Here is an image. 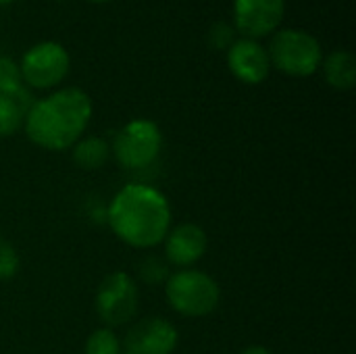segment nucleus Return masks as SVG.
<instances>
[{"label":"nucleus","instance_id":"nucleus-4","mask_svg":"<svg viewBox=\"0 0 356 354\" xmlns=\"http://www.w3.org/2000/svg\"><path fill=\"white\" fill-rule=\"evenodd\" d=\"M271 67L292 77H309L323 63L321 44L315 35L302 29H282L273 35L267 48Z\"/></svg>","mask_w":356,"mask_h":354},{"label":"nucleus","instance_id":"nucleus-12","mask_svg":"<svg viewBox=\"0 0 356 354\" xmlns=\"http://www.w3.org/2000/svg\"><path fill=\"white\" fill-rule=\"evenodd\" d=\"M325 79L336 90H353L356 83V61L355 54L348 50L332 52L323 63Z\"/></svg>","mask_w":356,"mask_h":354},{"label":"nucleus","instance_id":"nucleus-11","mask_svg":"<svg viewBox=\"0 0 356 354\" xmlns=\"http://www.w3.org/2000/svg\"><path fill=\"white\" fill-rule=\"evenodd\" d=\"M165 242V259L175 267H192L198 263L209 246L207 232L196 223H181L169 230Z\"/></svg>","mask_w":356,"mask_h":354},{"label":"nucleus","instance_id":"nucleus-13","mask_svg":"<svg viewBox=\"0 0 356 354\" xmlns=\"http://www.w3.org/2000/svg\"><path fill=\"white\" fill-rule=\"evenodd\" d=\"M71 148H73V163L83 171L100 169L111 156L108 142L104 138H98V136L79 138Z\"/></svg>","mask_w":356,"mask_h":354},{"label":"nucleus","instance_id":"nucleus-14","mask_svg":"<svg viewBox=\"0 0 356 354\" xmlns=\"http://www.w3.org/2000/svg\"><path fill=\"white\" fill-rule=\"evenodd\" d=\"M29 92L27 90H19L17 94L8 96V94H0V138L13 136L21 125L23 119L29 111Z\"/></svg>","mask_w":356,"mask_h":354},{"label":"nucleus","instance_id":"nucleus-19","mask_svg":"<svg viewBox=\"0 0 356 354\" xmlns=\"http://www.w3.org/2000/svg\"><path fill=\"white\" fill-rule=\"evenodd\" d=\"M240 354H273L269 348H265V346H248L246 351H242Z\"/></svg>","mask_w":356,"mask_h":354},{"label":"nucleus","instance_id":"nucleus-10","mask_svg":"<svg viewBox=\"0 0 356 354\" xmlns=\"http://www.w3.org/2000/svg\"><path fill=\"white\" fill-rule=\"evenodd\" d=\"M227 65L236 79L244 83H263L271 73V61L267 48L257 40L242 38L227 48Z\"/></svg>","mask_w":356,"mask_h":354},{"label":"nucleus","instance_id":"nucleus-15","mask_svg":"<svg viewBox=\"0 0 356 354\" xmlns=\"http://www.w3.org/2000/svg\"><path fill=\"white\" fill-rule=\"evenodd\" d=\"M83 354H121V340L113 330L100 328L86 340Z\"/></svg>","mask_w":356,"mask_h":354},{"label":"nucleus","instance_id":"nucleus-8","mask_svg":"<svg viewBox=\"0 0 356 354\" xmlns=\"http://www.w3.org/2000/svg\"><path fill=\"white\" fill-rule=\"evenodd\" d=\"M177 328L163 317L138 321L121 344V354H171L177 348Z\"/></svg>","mask_w":356,"mask_h":354},{"label":"nucleus","instance_id":"nucleus-20","mask_svg":"<svg viewBox=\"0 0 356 354\" xmlns=\"http://www.w3.org/2000/svg\"><path fill=\"white\" fill-rule=\"evenodd\" d=\"M90 2H108V0H90Z\"/></svg>","mask_w":356,"mask_h":354},{"label":"nucleus","instance_id":"nucleus-17","mask_svg":"<svg viewBox=\"0 0 356 354\" xmlns=\"http://www.w3.org/2000/svg\"><path fill=\"white\" fill-rule=\"evenodd\" d=\"M207 38H209V44L215 50H227L236 42V29L227 21H217L209 29V35Z\"/></svg>","mask_w":356,"mask_h":354},{"label":"nucleus","instance_id":"nucleus-5","mask_svg":"<svg viewBox=\"0 0 356 354\" xmlns=\"http://www.w3.org/2000/svg\"><path fill=\"white\" fill-rule=\"evenodd\" d=\"M163 148L161 127L150 119H134L125 123L115 140L111 152L125 169H144L156 161Z\"/></svg>","mask_w":356,"mask_h":354},{"label":"nucleus","instance_id":"nucleus-6","mask_svg":"<svg viewBox=\"0 0 356 354\" xmlns=\"http://www.w3.org/2000/svg\"><path fill=\"white\" fill-rule=\"evenodd\" d=\"M138 305L140 290L131 275L113 271L100 282L96 292V313L106 325L117 328L129 323L138 313Z\"/></svg>","mask_w":356,"mask_h":354},{"label":"nucleus","instance_id":"nucleus-7","mask_svg":"<svg viewBox=\"0 0 356 354\" xmlns=\"http://www.w3.org/2000/svg\"><path fill=\"white\" fill-rule=\"evenodd\" d=\"M71 67L69 52L58 42H40L31 46L19 65L21 77L35 90H50L58 86Z\"/></svg>","mask_w":356,"mask_h":354},{"label":"nucleus","instance_id":"nucleus-9","mask_svg":"<svg viewBox=\"0 0 356 354\" xmlns=\"http://www.w3.org/2000/svg\"><path fill=\"white\" fill-rule=\"evenodd\" d=\"M286 10V0H234V27L250 40L273 33Z\"/></svg>","mask_w":356,"mask_h":354},{"label":"nucleus","instance_id":"nucleus-21","mask_svg":"<svg viewBox=\"0 0 356 354\" xmlns=\"http://www.w3.org/2000/svg\"><path fill=\"white\" fill-rule=\"evenodd\" d=\"M6 2H13V0H0V4H6Z\"/></svg>","mask_w":356,"mask_h":354},{"label":"nucleus","instance_id":"nucleus-3","mask_svg":"<svg viewBox=\"0 0 356 354\" xmlns=\"http://www.w3.org/2000/svg\"><path fill=\"white\" fill-rule=\"evenodd\" d=\"M165 294L169 300V307L184 315V317H207L211 315L221 300V288L219 284L196 269H184L167 277Z\"/></svg>","mask_w":356,"mask_h":354},{"label":"nucleus","instance_id":"nucleus-18","mask_svg":"<svg viewBox=\"0 0 356 354\" xmlns=\"http://www.w3.org/2000/svg\"><path fill=\"white\" fill-rule=\"evenodd\" d=\"M19 271V255L13 248V244H8L2 236H0V280H10L15 277Z\"/></svg>","mask_w":356,"mask_h":354},{"label":"nucleus","instance_id":"nucleus-1","mask_svg":"<svg viewBox=\"0 0 356 354\" xmlns=\"http://www.w3.org/2000/svg\"><path fill=\"white\" fill-rule=\"evenodd\" d=\"M113 234L131 248H154L171 230V207L165 194L152 186L127 184L108 207Z\"/></svg>","mask_w":356,"mask_h":354},{"label":"nucleus","instance_id":"nucleus-16","mask_svg":"<svg viewBox=\"0 0 356 354\" xmlns=\"http://www.w3.org/2000/svg\"><path fill=\"white\" fill-rule=\"evenodd\" d=\"M23 90V77L19 65H15L10 58L0 56V94H17Z\"/></svg>","mask_w":356,"mask_h":354},{"label":"nucleus","instance_id":"nucleus-2","mask_svg":"<svg viewBox=\"0 0 356 354\" xmlns=\"http://www.w3.org/2000/svg\"><path fill=\"white\" fill-rule=\"evenodd\" d=\"M92 119V100L79 88H63L35 100L23 123L27 138L44 150H67L86 131Z\"/></svg>","mask_w":356,"mask_h":354}]
</instances>
